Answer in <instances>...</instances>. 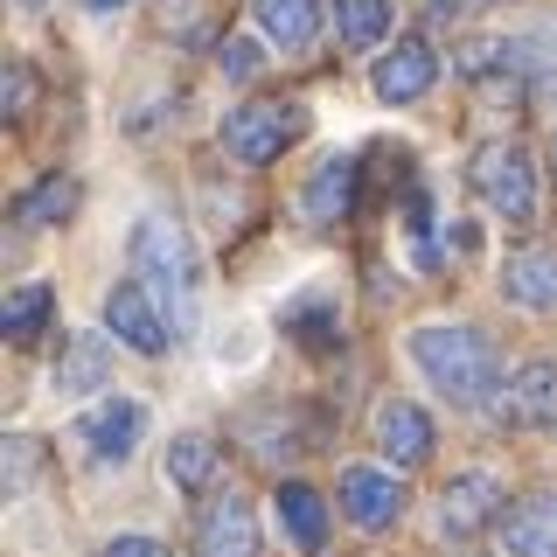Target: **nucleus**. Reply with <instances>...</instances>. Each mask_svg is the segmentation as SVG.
Wrapping results in <instances>:
<instances>
[{"instance_id":"obj_11","label":"nucleus","mask_w":557,"mask_h":557,"mask_svg":"<svg viewBox=\"0 0 557 557\" xmlns=\"http://www.w3.org/2000/svg\"><path fill=\"white\" fill-rule=\"evenodd\" d=\"M397 509H405V487L391 474H376V467H348L342 474V516L356 530H391Z\"/></svg>"},{"instance_id":"obj_9","label":"nucleus","mask_w":557,"mask_h":557,"mask_svg":"<svg viewBox=\"0 0 557 557\" xmlns=\"http://www.w3.org/2000/svg\"><path fill=\"white\" fill-rule=\"evenodd\" d=\"M502 509H509V495H502L495 474H460V481L440 495V536L467 544V536H481L487 516H502Z\"/></svg>"},{"instance_id":"obj_14","label":"nucleus","mask_w":557,"mask_h":557,"mask_svg":"<svg viewBox=\"0 0 557 557\" xmlns=\"http://www.w3.org/2000/svg\"><path fill=\"white\" fill-rule=\"evenodd\" d=\"M196 557H258V516L251 502H216L196 530Z\"/></svg>"},{"instance_id":"obj_18","label":"nucleus","mask_w":557,"mask_h":557,"mask_svg":"<svg viewBox=\"0 0 557 557\" xmlns=\"http://www.w3.org/2000/svg\"><path fill=\"white\" fill-rule=\"evenodd\" d=\"M313 22H321L313 0H258V28H265L278 49H307L313 42Z\"/></svg>"},{"instance_id":"obj_17","label":"nucleus","mask_w":557,"mask_h":557,"mask_svg":"<svg viewBox=\"0 0 557 557\" xmlns=\"http://www.w3.org/2000/svg\"><path fill=\"white\" fill-rule=\"evenodd\" d=\"M348 202H356V161H327V168H313V182L300 188V209H307L313 223H335Z\"/></svg>"},{"instance_id":"obj_26","label":"nucleus","mask_w":557,"mask_h":557,"mask_svg":"<svg viewBox=\"0 0 557 557\" xmlns=\"http://www.w3.org/2000/svg\"><path fill=\"white\" fill-rule=\"evenodd\" d=\"M8 453H14V467H8V481H14V487H22V481L35 474V440H14Z\"/></svg>"},{"instance_id":"obj_19","label":"nucleus","mask_w":557,"mask_h":557,"mask_svg":"<svg viewBox=\"0 0 557 557\" xmlns=\"http://www.w3.org/2000/svg\"><path fill=\"white\" fill-rule=\"evenodd\" d=\"M335 35L342 49H370L391 35V0H335Z\"/></svg>"},{"instance_id":"obj_8","label":"nucleus","mask_w":557,"mask_h":557,"mask_svg":"<svg viewBox=\"0 0 557 557\" xmlns=\"http://www.w3.org/2000/svg\"><path fill=\"white\" fill-rule=\"evenodd\" d=\"M495 418L509 432L557 425V370H550V362H530V370H516L509 383H502V391H495Z\"/></svg>"},{"instance_id":"obj_10","label":"nucleus","mask_w":557,"mask_h":557,"mask_svg":"<svg viewBox=\"0 0 557 557\" xmlns=\"http://www.w3.org/2000/svg\"><path fill=\"white\" fill-rule=\"evenodd\" d=\"M84 446H91V460H126L139 446V432H147V405L139 397H104L98 411H84Z\"/></svg>"},{"instance_id":"obj_15","label":"nucleus","mask_w":557,"mask_h":557,"mask_svg":"<svg viewBox=\"0 0 557 557\" xmlns=\"http://www.w3.org/2000/svg\"><path fill=\"white\" fill-rule=\"evenodd\" d=\"M278 522L300 550H327V502L307 481H278Z\"/></svg>"},{"instance_id":"obj_5","label":"nucleus","mask_w":557,"mask_h":557,"mask_svg":"<svg viewBox=\"0 0 557 557\" xmlns=\"http://www.w3.org/2000/svg\"><path fill=\"white\" fill-rule=\"evenodd\" d=\"M502 557H557V487H530L502 509Z\"/></svg>"},{"instance_id":"obj_1","label":"nucleus","mask_w":557,"mask_h":557,"mask_svg":"<svg viewBox=\"0 0 557 557\" xmlns=\"http://www.w3.org/2000/svg\"><path fill=\"white\" fill-rule=\"evenodd\" d=\"M133 272H139L147 293H161L174 335H188V327H196V300H202V258H196V244H188L182 223L139 216L133 223Z\"/></svg>"},{"instance_id":"obj_16","label":"nucleus","mask_w":557,"mask_h":557,"mask_svg":"<svg viewBox=\"0 0 557 557\" xmlns=\"http://www.w3.org/2000/svg\"><path fill=\"white\" fill-rule=\"evenodd\" d=\"M104 370H112V348H104L98 335H70L63 362H57V391L63 397H91L104 383Z\"/></svg>"},{"instance_id":"obj_2","label":"nucleus","mask_w":557,"mask_h":557,"mask_svg":"<svg viewBox=\"0 0 557 557\" xmlns=\"http://www.w3.org/2000/svg\"><path fill=\"white\" fill-rule=\"evenodd\" d=\"M411 362L425 370V383L453 405H481L495 391V348H487L481 327H460V321H432V327H411Z\"/></svg>"},{"instance_id":"obj_13","label":"nucleus","mask_w":557,"mask_h":557,"mask_svg":"<svg viewBox=\"0 0 557 557\" xmlns=\"http://www.w3.org/2000/svg\"><path fill=\"white\" fill-rule=\"evenodd\" d=\"M502 300L544 313L557 307V251H544V244H530V251H509V265H502Z\"/></svg>"},{"instance_id":"obj_21","label":"nucleus","mask_w":557,"mask_h":557,"mask_svg":"<svg viewBox=\"0 0 557 557\" xmlns=\"http://www.w3.org/2000/svg\"><path fill=\"white\" fill-rule=\"evenodd\" d=\"M70 209H77V182H70V174H42L22 196V223H63Z\"/></svg>"},{"instance_id":"obj_4","label":"nucleus","mask_w":557,"mask_h":557,"mask_svg":"<svg viewBox=\"0 0 557 557\" xmlns=\"http://www.w3.org/2000/svg\"><path fill=\"white\" fill-rule=\"evenodd\" d=\"M300 126H307L300 104H286V98H251V104H237V112L223 119V147H231L237 161L265 168V161H278V153L300 139Z\"/></svg>"},{"instance_id":"obj_24","label":"nucleus","mask_w":557,"mask_h":557,"mask_svg":"<svg viewBox=\"0 0 557 557\" xmlns=\"http://www.w3.org/2000/svg\"><path fill=\"white\" fill-rule=\"evenodd\" d=\"M258 63H265V57H258L251 35H223V49H216V70H223V77H258Z\"/></svg>"},{"instance_id":"obj_28","label":"nucleus","mask_w":557,"mask_h":557,"mask_svg":"<svg viewBox=\"0 0 557 557\" xmlns=\"http://www.w3.org/2000/svg\"><path fill=\"white\" fill-rule=\"evenodd\" d=\"M84 8H91V14H112V8H126V0H84Z\"/></svg>"},{"instance_id":"obj_20","label":"nucleus","mask_w":557,"mask_h":557,"mask_svg":"<svg viewBox=\"0 0 557 557\" xmlns=\"http://www.w3.org/2000/svg\"><path fill=\"white\" fill-rule=\"evenodd\" d=\"M168 481L174 487H209V481H216V440L182 432V440L168 446Z\"/></svg>"},{"instance_id":"obj_30","label":"nucleus","mask_w":557,"mask_h":557,"mask_svg":"<svg viewBox=\"0 0 557 557\" xmlns=\"http://www.w3.org/2000/svg\"><path fill=\"white\" fill-rule=\"evenodd\" d=\"M22 8H42V0H22Z\"/></svg>"},{"instance_id":"obj_22","label":"nucleus","mask_w":557,"mask_h":557,"mask_svg":"<svg viewBox=\"0 0 557 557\" xmlns=\"http://www.w3.org/2000/svg\"><path fill=\"white\" fill-rule=\"evenodd\" d=\"M42 321H49V286H14L8 293V342L28 348L42 335Z\"/></svg>"},{"instance_id":"obj_29","label":"nucleus","mask_w":557,"mask_h":557,"mask_svg":"<svg viewBox=\"0 0 557 557\" xmlns=\"http://www.w3.org/2000/svg\"><path fill=\"white\" fill-rule=\"evenodd\" d=\"M550 174H557V147H550Z\"/></svg>"},{"instance_id":"obj_12","label":"nucleus","mask_w":557,"mask_h":557,"mask_svg":"<svg viewBox=\"0 0 557 557\" xmlns=\"http://www.w3.org/2000/svg\"><path fill=\"white\" fill-rule=\"evenodd\" d=\"M376 446H383V460H397V467H425L432 460V418L405 405V397H391V405L376 411Z\"/></svg>"},{"instance_id":"obj_6","label":"nucleus","mask_w":557,"mask_h":557,"mask_svg":"<svg viewBox=\"0 0 557 557\" xmlns=\"http://www.w3.org/2000/svg\"><path fill=\"white\" fill-rule=\"evenodd\" d=\"M432 77H440V57H432V42L425 35H405L397 49H383L376 70H370V91L383 104H418L432 91Z\"/></svg>"},{"instance_id":"obj_23","label":"nucleus","mask_w":557,"mask_h":557,"mask_svg":"<svg viewBox=\"0 0 557 557\" xmlns=\"http://www.w3.org/2000/svg\"><path fill=\"white\" fill-rule=\"evenodd\" d=\"M0 104H8V126H22V119L35 112V77H28V63H8V77H0Z\"/></svg>"},{"instance_id":"obj_7","label":"nucleus","mask_w":557,"mask_h":557,"mask_svg":"<svg viewBox=\"0 0 557 557\" xmlns=\"http://www.w3.org/2000/svg\"><path fill=\"white\" fill-rule=\"evenodd\" d=\"M104 327H112L119 348H133V356H161L168 348V321H161V307H153V293L139 286V278L104 293Z\"/></svg>"},{"instance_id":"obj_25","label":"nucleus","mask_w":557,"mask_h":557,"mask_svg":"<svg viewBox=\"0 0 557 557\" xmlns=\"http://www.w3.org/2000/svg\"><path fill=\"white\" fill-rule=\"evenodd\" d=\"M487 63H516L509 42H460V70L467 77H487Z\"/></svg>"},{"instance_id":"obj_27","label":"nucleus","mask_w":557,"mask_h":557,"mask_svg":"<svg viewBox=\"0 0 557 557\" xmlns=\"http://www.w3.org/2000/svg\"><path fill=\"white\" fill-rule=\"evenodd\" d=\"M104 557H168V550L153 544V536H119V544L104 550Z\"/></svg>"},{"instance_id":"obj_3","label":"nucleus","mask_w":557,"mask_h":557,"mask_svg":"<svg viewBox=\"0 0 557 557\" xmlns=\"http://www.w3.org/2000/svg\"><path fill=\"white\" fill-rule=\"evenodd\" d=\"M467 182L481 188V202L495 209V216L530 223V209H536V168H530V153H522L516 139H487V147H474Z\"/></svg>"}]
</instances>
